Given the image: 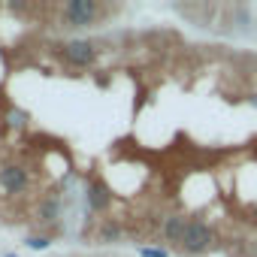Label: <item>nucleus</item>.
<instances>
[{"mask_svg": "<svg viewBox=\"0 0 257 257\" xmlns=\"http://www.w3.org/2000/svg\"><path fill=\"white\" fill-rule=\"evenodd\" d=\"M103 16V7L97 0H70L61 7V25L64 28H91Z\"/></svg>", "mask_w": 257, "mask_h": 257, "instance_id": "obj_1", "label": "nucleus"}, {"mask_svg": "<svg viewBox=\"0 0 257 257\" xmlns=\"http://www.w3.org/2000/svg\"><path fill=\"white\" fill-rule=\"evenodd\" d=\"M212 242H215V236H212V227L206 221H200V218L188 221V230H185V239H182L185 254H203V251L212 248Z\"/></svg>", "mask_w": 257, "mask_h": 257, "instance_id": "obj_2", "label": "nucleus"}, {"mask_svg": "<svg viewBox=\"0 0 257 257\" xmlns=\"http://www.w3.org/2000/svg\"><path fill=\"white\" fill-rule=\"evenodd\" d=\"M61 58L70 67H91L97 61V46L88 43V40H70V43L61 46Z\"/></svg>", "mask_w": 257, "mask_h": 257, "instance_id": "obj_3", "label": "nucleus"}, {"mask_svg": "<svg viewBox=\"0 0 257 257\" xmlns=\"http://www.w3.org/2000/svg\"><path fill=\"white\" fill-rule=\"evenodd\" d=\"M31 185V176L22 164H4L0 167V188H4V194H25Z\"/></svg>", "mask_w": 257, "mask_h": 257, "instance_id": "obj_4", "label": "nucleus"}, {"mask_svg": "<svg viewBox=\"0 0 257 257\" xmlns=\"http://www.w3.org/2000/svg\"><path fill=\"white\" fill-rule=\"evenodd\" d=\"M185 230H188V221H185L182 215H170V218L164 221V239H167V242H179V245H182Z\"/></svg>", "mask_w": 257, "mask_h": 257, "instance_id": "obj_5", "label": "nucleus"}, {"mask_svg": "<svg viewBox=\"0 0 257 257\" xmlns=\"http://www.w3.org/2000/svg\"><path fill=\"white\" fill-rule=\"evenodd\" d=\"M88 206H91L94 212H103V209L109 206V191H106L100 182H94V185L88 188Z\"/></svg>", "mask_w": 257, "mask_h": 257, "instance_id": "obj_6", "label": "nucleus"}, {"mask_svg": "<svg viewBox=\"0 0 257 257\" xmlns=\"http://www.w3.org/2000/svg\"><path fill=\"white\" fill-rule=\"evenodd\" d=\"M58 212H61L58 197H46V200L40 203V209H37V218H40L43 224H49V221H55V218H58Z\"/></svg>", "mask_w": 257, "mask_h": 257, "instance_id": "obj_7", "label": "nucleus"}, {"mask_svg": "<svg viewBox=\"0 0 257 257\" xmlns=\"http://www.w3.org/2000/svg\"><path fill=\"white\" fill-rule=\"evenodd\" d=\"M118 236H121V230H118V224H112V221H106V224H103V230H100V239H103V242H115Z\"/></svg>", "mask_w": 257, "mask_h": 257, "instance_id": "obj_8", "label": "nucleus"}, {"mask_svg": "<svg viewBox=\"0 0 257 257\" xmlns=\"http://www.w3.org/2000/svg\"><path fill=\"white\" fill-rule=\"evenodd\" d=\"M49 245H52L49 236H28V248H34V251H46Z\"/></svg>", "mask_w": 257, "mask_h": 257, "instance_id": "obj_9", "label": "nucleus"}, {"mask_svg": "<svg viewBox=\"0 0 257 257\" xmlns=\"http://www.w3.org/2000/svg\"><path fill=\"white\" fill-rule=\"evenodd\" d=\"M7 124H10V127H25V124H28V115H25V112H10V115H7Z\"/></svg>", "mask_w": 257, "mask_h": 257, "instance_id": "obj_10", "label": "nucleus"}, {"mask_svg": "<svg viewBox=\"0 0 257 257\" xmlns=\"http://www.w3.org/2000/svg\"><path fill=\"white\" fill-rule=\"evenodd\" d=\"M140 257H170L164 248H140Z\"/></svg>", "mask_w": 257, "mask_h": 257, "instance_id": "obj_11", "label": "nucleus"}, {"mask_svg": "<svg viewBox=\"0 0 257 257\" xmlns=\"http://www.w3.org/2000/svg\"><path fill=\"white\" fill-rule=\"evenodd\" d=\"M4 257H19V254H13V251H7V254H4Z\"/></svg>", "mask_w": 257, "mask_h": 257, "instance_id": "obj_12", "label": "nucleus"}]
</instances>
